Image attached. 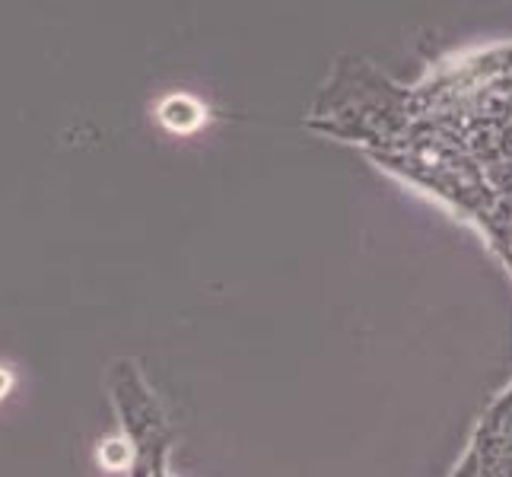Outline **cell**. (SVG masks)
I'll return each mask as SVG.
<instances>
[{"instance_id": "obj_3", "label": "cell", "mask_w": 512, "mask_h": 477, "mask_svg": "<svg viewBox=\"0 0 512 477\" xmlns=\"http://www.w3.org/2000/svg\"><path fill=\"white\" fill-rule=\"evenodd\" d=\"M500 159H509L512 163V121L500 128Z\"/></svg>"}, {"instance_id": "obj_1", "label": "cell", "mask_w": 512, "mask_h": 477, "mask_svg": "<svg viewBox=\"0 0 512 477\" xmlns=\"http://www.w3.org/2000/svg\"><path fill=\"white\" fill-rule=\"evenodd\" d=\"M468 449L484 477H512V385L484 411Z\"/></svg>"}, {"instance_id": "obj_2", "label": "cell", "mask_w": 512, "mask_h": 477, "mask_svg": "<svg viewBox=\"0 0 512 477\" xmlns=\"http://www.w3.org/2000/svg\"><path fill=\"white\" fill-rule=\"evenodd\" d=\"M452 477H484V474H481V465H478V458H474V452H471V449L465 452L462 462L455 465Z\"/></svg>"}]
</instances>
